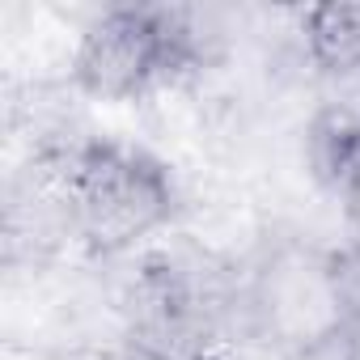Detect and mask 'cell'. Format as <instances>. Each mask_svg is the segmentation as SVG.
Masks as SVG:
<instances>
[{
    "instance_id": "277c9868",
    "label": "cell",
    "mask_w": 360,
    "mask_h": 360,
    "mask_svg": "<svg viewBox=\"0 0 360 360\" xmlns=\"http://www.w3.org/2000/svg\"><path fill=\"white\" fill-rule=\"evenodd\" d=\"M301 30L314 68L347 89H360V5H314L305 9Z\"/></svg>"
},
{
    "instance_id": "5b68a950",
    "label": "cell",
    "mask_w": 360,
    "mask_h": 360,
    "mask_svg": "<svg viewBox=\"0 0 360 360\" xmlns=\"http://www.w3.org/2000/svg\"><path fill=\"white\" fill-rule=\"evenodd\" d=\"M56 360H148V356H140L127 339H94V343H77L60 352Z\"/></svg>"
},
{
    "instance_id": "6da1fadb",
    "label": "cell",
    "mask_w": 360,
    "mask_h": 360,
    "mask_svg": "<svg viewBox=\"0 0 360 360\" xmlns=\"http://www.w3.org/2000/svg\"><path fill=\"white\" fill-rule=\"evenodd\" d=\"M208 64V34L191 9L110 5L102 9L72 56V85L102 102H131L178 85Z\"/></svg>"
},
{
    "instance_id": "52a82bcc",
    "label": "cell",
    "mask_w": 360,
    "mask_h": 360,
    "mask_svg": "<svg viewBox=\"0 0 360 360\" xmlns=\"http://www.w3.org/2000/svg\"><path fill=\"white\" fill-rule=\"evenodd\" d=\"M335 360H360V314L343 326V335L335 343Z\"/></svg>"
},
{
    "instance_id": "8992f818",
    "label": "cell",
    "mask_w": 360,
    "mask_h": 360,
    "mask_svg": "<svg viewBox=\"0 0 360 360\" xmlns=\"http://www.w3.org/2000/svg\"><path fill=\"white\" fill-rule=\"evenodd\" d=\"M330 195H339L343 217H347V229H352V242H360V153H356V161L343 169V178L335 183Z\"/></svg>"
},
{
    "instance_id": "3957f363",
    "label": "cell",
    "mask_w": 360,
    "mask_h": 360,
    "mask_svg": "<svg viewBox=\"0 0 360 360\" xmlns=\"http://www.w3.org/2000/svg\"><path fill=\"white\" fill-rule=\"evenodd\" d=\"M68 191L77 217V242L94 255H123L178 208L169 169L123 140L85 136L68 153Z\"/></svg>"
},
{
    "instance_id": "7a4b0ae2",
    "label": "cell",
    "mask_w": 360,
    "mask_h": 360,
    "mask_svg": "<svg viewBox=\"0 0 360 360\" xmlns=\"http://www.w3.org/2000/svg\"><path fill=\"white\" fill-rule=\"evenodd\" d=\"M347 318L352 309L343 297L335 250L280 242L238 284L242 335L284 360L335 352Z\"/></svg>"
}]
</instances>
